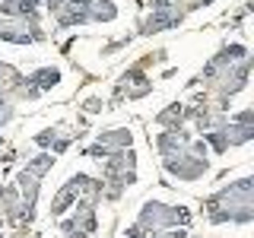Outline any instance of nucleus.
<instances>
[{"mask_svg": "<svg viewBox=\"0 0 254 238\" xmlns=\"http://www.w3.org/2000/svg\"><path fill=\"white\" fill-rule=\"evenodd\" d=\"M251 178L235 181L232 187H226L222 194H216L206 210H210L213 222H248L251 219Z\"/></svg>", "mask_w": 254, "mask_h": 238, "instance_id": "obj_1", "label": "nucleus"}, {"mask_svg": "<svg viewBox=\"0 0 254 238\" xmlns=\"http://www.w3.org/2000/svg\"><path fill=\"white\" fill-rule=\"evenodd\" d=\"M51 165V153L32 159V162L22 169L19 175V187H22V216L32 219V206H35V194H38V181H42V172Z\"/></svg>", "mask_w": 254, "mask_h": 238, "instance_id": "obj_2", "label": "nucleus"}, {"mask_svg": "<svg viewBox=\"0 0 254 238\" xmlns=\"http://www.w3.org/2000/svg\"><path fill=\"white\" fill-rule=\"evenodd\" d=\"M35 26V22H29ZM26 19H0V38L3 42H16V45H29V42H38L42 32L38 29H29Z\"/></svg>", "mask_w": 254, "mask_h": 238, "instance_id": "obj_3", "label": "nucleus"}, {"mask_svg": "<svg viewBox=\"0 0 254 238\" xmlns=\"http://www.w3.org/2000/svg\"><path fill=\"white\" fill-rule=\"evenodd\" d=\"M165 169H169L172 175H178V178H200V175L206 172V162L200 156L181 153L178 159H165Z\"/></svg>", "mask_w": 254, "mask_h": 238, "instance_id": "obj_4", "label": "nucleus"}, {"mask_svg": "<svg viewBox=\"0 0 254 238\" xmlns=\"http://www.w3.org/2000/svg\"><path fill=\"white\" fill-rule=\"evenodd\" d=\"M58 70H51V67H45V70H38L35 76H26V83L19 86L22 92H26V99H35V95H42L45 89H51L54 83H58Z\"/></svg>", "mask_w": 254, "mask_h": 238, "instance_id": "obj_5", "label": "nucleus"}, {"mask_svg": "<svg viewBox=\"0 0 254 238\" xmlns=\"http://www.w3.org/2000/svg\"><path fill=\"white\" fill-rule=\"evenodd\" d=\"M0 13H6V16H19V19H26V16H29V22H35L38 0H6V3L0 6Z\"/></svg>", "mask_w": 254, "mask_h": 238, "instance_id": "obj_6", "label": "nucleus"}, {"mask_svg": "<svg viewBox=\"0 0 254 238\" xmlns=\"http://www.w3.org/2000/svg\"><path fill=\"white\" fill-rule=\"evenodd\" d=\"M124 89H127V95H130V99H140V95H146L149 89H153V83H149L146 76L140 73V70H130V73H124Z\"/></svg>", "mask_w": 254, "mask_h": 238, "instance_id": "obj_7", "label": "nucleus"}, {"mask_svg": "<svg viewBox=\"0 0 254 238\" xmlns=\"http://www.w3.org/2000/svg\"><path fill=\"white\" fill-rule=\"evenodd\" d=\"M86 10H89V19H99V22H111L118 16V6L111 0H86Z\"/></svg>", "mask_w": 254, "mask_h": 238, "instance_id": "obj_8", "label": "nucleus"}, {"mask_svg": "<svg viewBox=\"0 0 254 238\" xmlns=\"http://www.w3.org/2000/svg\"><path fill=\"white\" fill-rule=\"evenodd\" d=\"M185 133H178V127H172L169 133H162V137H159V149H162L165 156H172V153H178L181 146H185Z\"/></svg>", "mask_w": 254, "mask_h": 238, "instance_id": "obj_9", "label": "nucleus"}, {"mask_svg": "<svg viewBox=\"0 0 254 238\" xmlns=\"http://www.w3.org/2000/svg\"><path fill=\"white\" fill-rule=\"evenodd\" d=\"M22 86V76L16 73L13 67H6V63H0V99H3L10 89H19Z\"/></svg>", "mask_w": 254, "mask_h": 238, "instance_id": "obj_10", "label": "nucleus"}, {"mask_svg": "<svg viewBox=\"0 0 254 238\" xmlns=\"http://www.w3.org/2000/svg\"><path fill=\"white\" fill-rule=\"evenodd\" d=\"M181 115H185V108H181V105H172L169 111H162V115H159V124H162V127H169V130H172V127H178Z\"/></svg>", "mask_w": 254, "mask_h": 238, "instance_id": "obj_11", "label": "nucleus"}, {"mask_svg": "<svg viewBox=\"0 0 254 238\" xmlns=\"http://www.w3.org/2000/svg\"><path fill=\"white\" fill-rule=\"evenodd\" d=\"M99 143H102V146H127V143H130V133H127V130H111Z\"/></svg>", "mask_w": 254, "mask_h": 238, "instance_id": "obj_12", "label": "nucleus"}, {"mask_svg": "<svg viewBox=\"0 0 254 238\" xmlns=\"http://www.w3.org/2000/svg\"><path fill=\"white\" fill-rule=\"evenodd\" d=\"M10 115H13V111H10V108H6V105H3V108H0V124H6V121H10Z\"/></svg>", "mask_w": 254, "mask_h": 238, "instance_id": "obj_13", "label": "nucleus"}, {"mask_svg": "<svg viewBox=\"0 0 254 238\" xmlns=\"http://www.w3.org/2000/svg\"><path fill=\"white\" fill-rule=\"evenodd\" d=\"M200 3H210V0H194V6H200Z\"/></svg>", "mask_w": 254, "mask_h": 238, "instance_id": "obj_14", "label": "nucleus"}, {"mask_svg": "<svg viewBox=\"0 0 254 238\" xmlns=\"http://www.w3.org/2000/svg\"><path fill=\"white\" fill-rule=\"evenodd\" d=\"M0 226H3V222H0Z\"/></svg>", "mask_w": 254, "mask_h": 238, "instance_id": "obj_15", "label": "nucleus"}]
</instances>
